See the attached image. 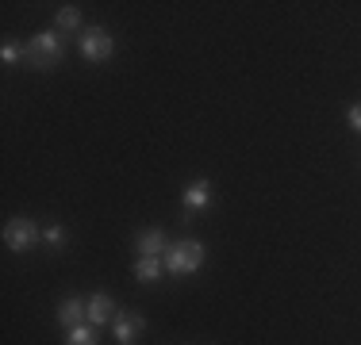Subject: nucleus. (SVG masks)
<instances>
[{
  "label": "nucleus",
  "mask_w": 361,
  "mask_h": 345,
  "mask_svg": "<svg viewBox=\"0 0 361 345\" xmlns=\"http://www.w3.org/2000/svg\"><path fill=\"white\" fill-rule=\"evenodd\" d=\"M62 54H66V39L58 31H42L23 46V62L31 69H54L62 62Z\"/></svg>",
  "instance_id": "nucleus-1"
},
{
  "label": "nucleus",
  "mask_w": 361,
  "mask_h": 345,
  "mask_svg": "<svg viewBox=\"0 0 361 345\" xmlns=\"http://www.w3.org/2000/svg\"><path fill=\"white\" fill-rule=\"evenodd\" d=\"M161 265H166V272H173V276L196 272L204 265V246L196 238H180V242H173V246H166Z\"/></svg>",
  "instance_id": "nucleus-2"
},
{
  "label": "nucleus",
  "mask_w": 361,
  "mask_h": 345,
  "mask_svg": "<svg viewBox=\"0 0 361 345\" xmlns=\"http://www.w3.org/2000/svg\"><path fill=\"white\" fill-rule=\"evenodd\" d=\"M39 238H42V230H39V222H31V219H8L4 222V246L16 249V253L35 249Z\"/></svg>",
  "instance_id": "nucleus-3"
},
{
  "label": "nucleus",
  "mask_w": 361,
  "mask_h": 345,
  "mask_svg": "<svg viewBox=\"0 0 361 345\" xmlns=\"http://www.w3.org/2000/svg\"><path fill=\"white\" fill-rule=\"evenodd\" d=\"M77 46H81V54L89 58V62H108L111 50H116V39L100 27V23H92V27L81 31V39H77Z\"/></svg>",
  "instance_id": "nucleus-4"
},
{
  "label": "nucleus",
  "mask_w": 361,
  "mask_h": 345,
  "mask_svg": "<svg viewBox=\"0 0 361 345\" xmlns=\"http://www.w3.org/2000/svg\"><path fill=\"white\" fill-rule=\"evenodd\" d=\"M111 330H116V341L119 345H135V341H139V334L146 330V318L135 315V310H127V315L111 318Z\"/></svg>",
  "instance_id": "nucleus-5"
},
{
  "label": "nucleus",
  "mask_w": 361,
  "mask_h": 345,
  "mask_svg": "<svg viewBox=\"0 0 361 345\" xmlns=\"http://www.w3.org/2000/svg\"><path fill=\"white\" fill-rule=\"evenodd\" d=\"M180 203H185L188 219H192L196 211H204V207H212V180H192V184L180 192Z\"/></svg>",
  "instance_id": "nucleus-6"
},
{
  "label": "nucleus",
  "mask_w": 361,
  "mask_h": 345,
  "mask_svg": "<svg viewBox=\"0 0 361 345\" xmlns=\"http://www.w3.org/2000/svg\"><path fill=\"white\" fill-rule=\"evenodd\" d=\"M85 318H89V303H85V299H77V296L62 299V307H58V322H62L66 330H73V326H81Z\"/></svg>",
  "instance_id": "nucleus-7"
},
{
  "label": "nucleus",
  "mask_w": 361,
  "mask_h": 345,
  "mask_svg": "<svg viewBox=\"0 0 361 345\" xmlns=\"http://www.w3.org/2000/svg\"><path fill=\"white\" fill-rule=\"evenodd\" d=\"M116 318V303L104 296V291H97V296H89V326H104Z\"/></svg>",
  "instance_id": "nucleus-8"
},
{
  "label": "nucleus",
  "mask_w": 361,
  "mask_h": 345,
  "mask_svg": "<svg viewBox=\"0 0 361 345\" xmlns=\"http://www.w3.org/2000/svg\"><path fill=\"white\" fill-rule=\"evenodd\" d=\"M166 234H161V230H142L139 234V257H161L166 253Z\"/></svg>",
  "instance_id": "nucleus-9"
},
{
  "label": "nucleus",
  "mask_w": 361,
  "mask_h": 345,
  "mask_svg": "<svg viewBox=\"0 0 361 345\" xmlns=\"http://www.w3.org/2000/svg\"><path fill=\"white\" fill-rule=\"evenodd\" d=\"M161 272H166L161 257H139V261H135V276H139L142 284H158Z\"/></svg>",
  "instance_id": "nucleus-10"
},
{
  "label": "nucleus",
  "mask_w": 361,
  "mask_h": 345,
  "mask_svg": "<svg viewBox=\"0 0 361 345\" xmlns=\"http://www.w3.org/2000/svg\"><path fill=\"white\" fill-rule=\"evenodd\" d=\"M66 345H97V326H73L70 334H66Z\"/></svg>",
  "instance_id": "nucleus-11"
},
{
  "label": "nucleus",
  "mask_w": 361,
  "mask_h": 345,
  "mask_svg": "<svg viewBox=\"0 0 361 345\" xmlns=\"http://www.w3.org/2000/svg\"><path fill=\"white\" fill-rule=\"evenodd\" d=\"M81 27V12H77L73 4H66L62 12H58V31H77Z\"/></svg>",
  "instance_id": "nucleus-12"
},
{
  "label": "nucleus",
  "mask_w": 361,
  "mask_h": 345,
  "mask_svg": "<svg viewBox=\"0 0 361 345\" xmlns=\"http://www.w3.org/2000/svg\"><path fill=\"white\" fill-rule=\"evenodd\" d=\"M0 62H4V65L23 62V46H20V42H12V39H8L4 46H0Z\"/></svg>",
  "instance_id": "nucleus-13"
},
{
  "label": "nucleus",
  "mask_w": 361,
  "mask_h": 345,
  "mask_svg": "<svg viewBox=\"0 0 361 345\" xmlns=\"http://www.w3.org/2000/svg\"><path fill=\"white\" fill-rule=\"evenodd\" d=\"M42 242H47L50 249H62V242H66V227H62V222L47 227V230H42Z\"/></svg>",
  "instance_id": "nucleus-14"
},
{
  "label": "nucleus",
  "mask_w": 361,
  "mask_h": 345,
  "mask_svg": "<svg viewBox=\"0 0 361 345\" xmlns=\"http://www.w3.org/2000/svg\"><path fill=\"white\" fill-rule=\"evenodd\" d=\"M346 119H350V127H354V131L361 134V104H354V108L346 111Z\"/></svg>",
  "instance_id": "nucleus-15"
}]
</instances>
